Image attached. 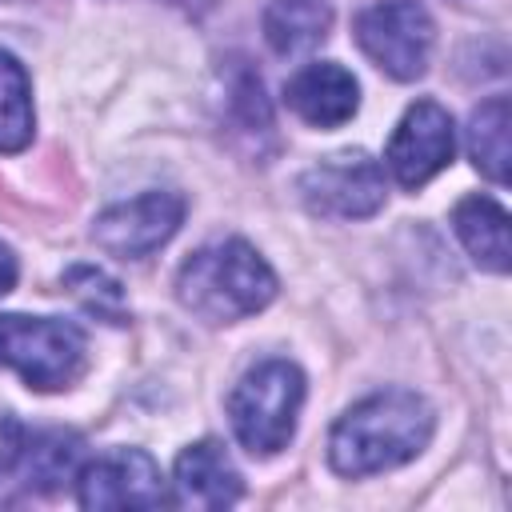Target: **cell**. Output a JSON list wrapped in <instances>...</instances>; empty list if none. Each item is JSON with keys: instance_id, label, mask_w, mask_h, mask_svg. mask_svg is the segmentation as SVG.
<instances>
[{"instance_id": "3957f363", "label": "cell", "mask_w": 512, "mask_h": 512, "mask_svg": "<svg viewBox=\"0 0 512 512\" xmlns=\"http://www.w3.org/2000/svg\"><path fill=\"white\" fill-rule=\"evenodd\" d=\"M304 404V372L288 360H264L252 372L240 376V384L228 396V420L236 440L252 456L280 452L292 432Z\"/></svg>"}, {"instance_id": "8992f818", "label": "cell", "mask_w": 512, "mask_h": 512, "mask_svg": "<svg viewBox=\"0 0 512 512\" xmlns=\"http://www.w3.org/2000/svg\"><path fill=\"white\" fill-rule=\"evenodd\" d=\"M300 200L312 216L360 220L384 204V172L368 152L348 148L312 164L300 176Z\"/></svg>"}, {"instance_id": "8fae6325", "label": "cell", "mask_w": 512, "mask_h": 512, "mask_svg": "<svg viewBox=\"0 0 512 512\" xmlns=\"http://www.w3.org/2000/svg\"><path fill=\"white\" fill-rule=\"evenodd\" d=\"M172 488H176V504L188 508H228L244 496L240 472L216 440H200L176 456Z\"/></svg>"}, {"instance_id": "d6986e66", "label": "cell", "mask_w": 512, "mask_h": 512, "mask_svg": "<svg viewBox=\"0 0 512 512\" xmlns=\"http://www.w3.org/2000/svg\"><path fill=\"white\" fill-rule=\"evenodd\" d=\"M12 284H16V256L8 244H0V296L12 292Z\"/></svg>"}, {"instance_id": "e0dca14e", "label": "cell", "mask_w": 512, "mask_h": 512, "mask_svg": "<svg viewBox=\"0 0 512 512\" xmlns=\"http://www.w3.org/2000/svg\"><path fill=\"white\" fill-rule=\"evenodd\" d=\"M28 452V484H40V488H52L68 476H76V456H80V440L76 436H44L36 440V448H24Z\"/></svg>"}, {"instance_id": "7c38bea8", "label": "cell", "mask_w": 512, "mask_h": 512, "mask_svg": "<svg viewBox=\"0 0 512 512\" xmlns=\"http://www.w3.org/2000/svg\"><path fill=\"white\" fill-rule=\"evenodd\" d=\"M452 228L468 256L488 272H508L512 244H508V212L492 196H464L452 212Z\"/></svg>"}, {"instance_id": "ba28073f", "label": "cell", "mask_w": 512, "mask_h": 512, "mask_svg": "<svg viewBox=\"0 0 512 512\" xmlns=\"http://www.w3.org/2000/svg\"><path fill=\"white\" fill-rule=\"evenodd\" d=\"M180 220H184V200L176 192H144L136 200L104 208L92 224V240L108 256L144 260L176 236Z\"/></svg>"}, {"instance_id": "277c9868", "label": "cell", "mask_w": 512, "mask_h": 512, "mask_svg": "<svg viewBox=\"0 0 512 512\" xmlns=\"http://www.w3.org/2000/svg\"><path fill=\"white\" fill-rule=\"evenodd\" d=\"M0 364H8L36 392H60L80 380L88 344L68 320L8 312L0 316Z\"/></svg>"}, {"instance_id": "52a82bcc", "label": "cell", "mask_w": 512, "mask_h": 512, "mask_svg": "<svg viewBox=\"0 0 512 512\" xmlns=\"http://www.w3.org/2000/svg\"><path fill=\"white\" fill-rule=\"evenodd\" d=\"M80 508H164L172 504L160 464L140 448H112L76 472Z\"/></svg>"}, {"instance_id": "2e32d148", "label": "cell", "mask_w": 512, "mask_h": 512, "mask_svg": "<svg viewBox=\"0 0 512 512\" xmlns=\"http://www.w3.org/2000/svg\"><path fill=\"white\" fill-rule=\"evenodd\" d=\"M64 288H68L92 316H100V320H108V324H124V292H120V284H116L108 272H100V268H92V264H76V268L64 272Z\"/></svg>"}, {"instance_id": "ac0fdd59", "label": "cell", "mask_w": 512, "mask_h": 512, "mask_svg": "<svg viewBox=\"0 0 512 512\" xmlns=\"http://www.w3.org/2000/svg\"><path fill=\"white\" fill-rule=\"evenodd\" d=\"M20 456H24V428L12 412H0V476L12 472Z\"/></svg>"}, {"instance_id": "4fadbf2b", "label": "cell", "mask_w": 512, "mask_h": 512, "mask_svg": "<svg viewBox=\"0 0 512 512\" xmlns=\"http://www.w3.org/2000/svg\"><path fill=\"white\" fill-rule=\"evenodd\" d=\"M332 8L324 0H268L264 8V40L280 56H296L316 48L328 36Z\"/></svg>"}, {"instance_id": "5bb4252c", "label": "cell", "mask_w": 512, "mask_h": 512, "mask_svg": "<svg viewBox=\"0 0 512 512\" xmlns=\"http://www.w3.org/2000/svg\"><path fill=\"white\" fill-rule=\"evenodd\" d=\"M468 156L488 180H496V184L508 180V100L504 96H492L472 112Z\"/></svg>"}, {"instance_id": "9c48e42d", "label": "cell", "mask_w": 512, "mask_h": 512, "mask_svg": "<svg viewBox=\"0 0 512 512\" xmlns=\"http://www.w3.org/2000/svg\"><path fill=\"white\" fill-rule=\"evenodd\" d=\"M452 152H456L452 116L440 104L420 100L400 116L384 160H388V172L396 176L400 188H420L452 164Z\"/></svg>"}, {"instance_id": "9a60e30c", "label": "cell", "mask_w": 512, "mask_h": 512, "mask_svg": "<svg viewBox=\"0 0 512 512\" xmlns=\"http://www.w3.org/2000/svg\"><path fill=\"white\" fill-rule=\"evenodd\" d=\"M32 88L24 64L0 48V152H20L32 140Z\"/></svg>"}, {"instance_id": "30bf717a", "label": "cell", "mask_w": 512, "mask_h": 512, "mask_svg": "<svg viewBox=\"0 0 512 512\" xmlns=\"http://www.w3.org/2000/svg\"><path fill=\"white\" fill-rule=\"evenodd\" d=\"M284 100H288V108L304 124H312V128H336V124H344V120L356 116V108H360V84H356V76L348 68L324 60V64L300 68L288 80Z\"/></svg>"}, {"instance_id": "6da1fadb", "label": "cell", "mask_w": 512, "mask_h": 512, "mask_svg": "<svg viewBox=\"0 0 512 512\" xmlns=\"http://www.w3.org/2000/svg\"><path fill=\"white\" fill-rule=\"evenodd\" d=\"M432 428L436 416L424 396L404 388L376 392L336 420L328 436V464L340 476H372L400 468L428 448Z\"/></svg>"}, {"instance_id": "5b68a950", "label": "cell", "mask_w": 512, "mask_h": 512, "mask_svg": "<svg viewBox=\"0 0 512 512\" xmlns=\"http://www.w3.org/2000/svg\"><path fill=\"white\" fill-rule=\"evenodd\" d=\"M356 44L392 80H416L428 68L432 20L416 0H384L356 16Z\"/></svg>"}, {"instance_id": "7a4b0ae2", "label": "cell", "mask_w": 512, "mask_h": 512, "mask_svg": "<svg viewBox=\"0 0 512 512\" xmlns=\"http://www.w3.org/2000/svg\"><path fill=\"white\" fill-rule=\"evenodd\" d=\"M176 296L208 324H236L268 308L276 296V272L248 240H216L180 264Z\"/></svg>"}]
</instances>
